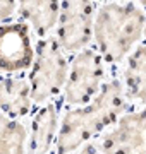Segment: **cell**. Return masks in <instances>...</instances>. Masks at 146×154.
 Listing matches in <instances>:
<instances>
[{"label": "cell", "instance_id": "1", "mask_svg": "<svg viewBox=\"0 0 146 154\" xmlns=\"http://www.w3.org/2000/svg\"><path fill=\"white\" fill-rule=\"evenodd\" d=\"M124 108L122 86L119 82L107 84L101 94L86 108L72 110L64 116L59 134V152L65 154L93 137L105 125L112 123Z\"/></svg>", "mask_w": 146, "mask_h": 154}, {"label": "cell", "instance_id": "2", "mask_svg": "<svg viewBox=\"0 0 146 154\" xmlns=\"http://www.w3.org/2000/svg\"><path fill=\"white\" fill-rule=\"evenodd\" d=\"M144 24L143 12L132 4L103 5L95 21V36L105 58L115 62L122 58L138 41Z\"/></svg>", "mask_w": 146, "mask_h": 154}, {"label": "cell", "instance_id": "3", "mask_svg": "<svg viewBox=\"0 0 146 154\" xmlns=\"http://www.w3.org/2000/svg\"><path fill=\"white\" fill-rule=\"evenodd\" d=\"M67 79V62L62 57L59 43L53 39H45L38 43V58L29 77L31 98L43 101L57 94Z\"/></svg>", "mask_w": 146, "mask_h": 154}, {"label": "cell", "instance_id": "4", "mask_svg": "<svg viewBox=\"0 0 146 154\" xmlns=\"http://www.w3.org/2000/svg\"><path fill=\"white\" fill-rule=\"evenodd\" d=\"M95 5L91 2H65L60 7L59 41L64 48L78 50L88 43L91 36Z\"/></svg>", "mask_w": 146, "mask_h": 154}, {"label": "cell", "instance_id": "5", "mask_svg": "<svg viewBox=\"0 0 146 154\" xmlns=\"http://www.w3.org/2000/svg\"><path fill=\"white\" fill-rule=\"evenodd\" d=\"M101 74L100 57L95 51H84L76 57L65 88V98L69 103L88 101L100 86Z\"/></svg>", "mask_w": 146, "mask_h": 154}, {"label": "cell", "instance_id": "6", "mask_svg": "<svg viewBox=\"0 0 146 154\" xmlns=\"http://www.w3.org/2000/svg\"><path fill=\"white\" fill-rule=\"evenodd\" d=\"M105 154H146V110L124 116L103 144Z\"/></svg>", "mask_w": 146, "mask_h": 154}, {"label": "cell", "instance_id": "7", "mask_svg": "<svg viewBox=\"0 0 146 154\" xmlns=\"http://www.w3.org/2000/svg\"><path fill=\"white\" fill-rule=\"evenodd\" d=\"M33 50L28 28L24 24H9L0 28V69L5 72L21 70L31 65Z\"/></svg>", "mask_w": 146, "mask_h": 154}, {"label": "cell", "instance_id": "8", "mask_svg": "<svg viewBox=\"0 0 146 154\" xmlns=\"http://www.w3.org/2000/svg\"><path fill=\"white\" fill-rule=\"evenodd\" d=\"M0 110L21 116L29 110V86L24 81H0Z\"/></svg>", "mask_w": 146, "mask_h": 154}, {"label": "cell", "instance_id": "9", "mask_svg": "<svg viewBox=\"0 0 146 154\" xmlns=\"http://www.w3.org/2000/svg\"><path fill=\"white\" fill-rule=\"evenodd\" d=\"M53 130H55V108L46 106L33 120V137L29 154H45L52 144Z\"/></svg>", "mask_w": 146, "mask_h": 154}, {"label": "cell", "instance_id": "10", "mask_svg": "<svg viewBox=\"0 0 146 154\" xmlns=\"http://www.w3.org/2000/svg\"><path fill=\"white\" fill-rule=\"evenodd\" d=\"M21 12L31 19L34 29L40 36H45L57 21V16L60 12V5L57 2H23Z\"/></svg>", "mask_w": 146, "mask_h": 154}, {"label": "cell", "instance_id": "11", "mask_svg": "<svg viewBox=\"0 0 146 154\" xmlns=\"http://www.w3.org/2000/svg\"><path fill=\"white\" fill-rule=\"evenodd\" d=\"M125 81L131 96L146 101V46H139L131 57Z\"/></svg>", "mask_w": 146, "mask_h": 154}, {"label": "cell", "instance_id": "12", "mask_svg": "<svg viewBox=\"0 0 146 154\" xmlns=\"http://www.w3.org/2000/svg\"><path fill=\"white\" fill-rule=\"evenodd\" d=\"M26 130L21 123L0 115V154H24Z\"/></svg>", "mask_w": 146, "mask_h": 154}, {"label": "cell", "instance_id": "13", "mask_svg": "<svg viewBox=\"0 0 146 154\" xmlns=\"http://www.w3.org/2000/svg\"><path fill=\"white\" fill-rule=\"evenodd\" d=\"M14 11V2H0V19H5Z\"/></svg>", "mask_w": 146, "mask_h": 154}]
</instances>
